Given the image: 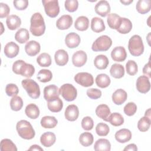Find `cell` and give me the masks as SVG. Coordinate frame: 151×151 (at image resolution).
<instances>
[{
  "instance_id": "cell-8",
  "label": "cell",
  "mask_w": 151,
  "mask_h": 151,
  "mask_svg": "<svg viewBox=\"0 0 151 151\" xmlns=\"http://www.w3.org/2000/svg\"><path fill=\"white\" fill-rule=\"evenodd\" d=\"M42 3L46 14L51 17H56L60 12V6L57 0H43Z\"/></svg>"
},
{
  "instance_id": "cell-33",
  "label": "cell",
  "mask_w": 151,
  "mask_h": 151,
  "mask_svg": "<svg viewBox=\"0 0 151 151\" xmlns=\"http://www.w3.org/2000/svg\"><path fill=\"white\" fill-rule=\"evenodd\" d=\"M89 26V20L85 16L78 17L74 23V27L76 29L80 31H84L88 29Z\"/></svg>"
},
{
  "instance_id": "cell-26",
  "label": "cell",
  "mask_w": 151,
  "mask_h": 151,
  "mask_svg": "<svg viewBox=\"0 0 151 151\" xmlns=\"http://www.w3.org/2000/svg\"><path fill=\"white\" fill-rule=\"evenodd\" d=\"M7 27L10 30H15L21 25L20 18L16 15H11L7 17L6 20Z\"/></svg>"
},
{
  "instance_id": "cell-7",
  "label": "cell",
  "mask_w": 151,
  "mask_h": 151,
  "mask_svg": "<svg viewBox=\"0 0 151 151\" xmlns=\"http://www.w3.org/2000/svg\"><path fill=\"white\" fill-rule=\"evenodd\" d=\"M59 93L67 101H74L77 96V91L76 87L68 83L64 84L60 87Z\"/></svg>"
},
{
  "instance_id": "cell-50",
  "label": "cell",
  "mask_w": 151,
  "mask_h": 151,
  "mask_svg": "<svg viewBox=\"0 0 151 151\" xmlns=\"http://www.w3.org/2000/svg\"><path fill=\"white\" fill-rule=\"evenodd\" d=\"M5 92L7 96L9 97H14L17 96L19 93V89L17 86L13 83L8 84L5 87Z\"/></svg>"
},
{
  "instance_id": "cell-27",
  "label": "cell",
  "mask_w": 151,
  "mask_h": 151,
  "mask_svg": "<svg viewBox=\"0 0 151 151\" xmlns=\"http://www.w3.org/2000/svg\"><path fill=\"white\" fill-rule=\"evenodd\" d=\"M47 107L50 111L53 113L60 111L63 107V103L61 99L57 97L53 100L47 101Z\"/></svg>"
},
{
  "instance_id": "cell-15",
  "label": "cell",
  "mask_w": 151,
  "mask_h": 151,
  "mask_svg": "<svg viewBox=\"0 0 151 151\" xmlns=\"http://www.w3.org/2000/svg\"><path fill=\"white\" fill-rule=\"evenodd\" d=\"M73 18L70 15H63L56 22V27L58 29L65 30L68 29L73 24Z\"/></svg>"
},
{
  "instance_id": "cell-55",
  "label": "cell",
  "mask_w": 151,
  "mask_h": 151,
  "mask_svg": "<svg viewBox=\"0 0 151 151\" xmlns=\"http://www.w3.org/2000/svg\"><path fill=\"white\" fill-rule=\"evenodd\" d=\"M143 73L146 75V76H148L149 78L151 77L150 76V61L145 65L143 68Z\"/></svg>"
},
{
  "instance_id": "cell-17",
  "label": "cell",
  "mask_w": 151,
  "mask_h": 151,
  "mask_svg": "<svg viewBox=\"0 0 151 151\" xmlns=\"http://www.w3.org/2000/svg\"><path fill=\"white\" fill-rule=\"evenodd\" d=\"M64 116L65 119L70 122H74L77 119L79 116V110L75 104L68 105L65 110Z\"/></svg>"
},
{
  "instance_id": "cell-57",
  "label": "cell",
  "mask_w": 151,
  "mask_h": 151,
  "mask_svg": "<svg viewBox=\"0 0 151 151\" xmlns=\"http://www.w3.org/2000/svg\"><path fill=\"white\" fill-rule=\"evenodd\" d=\"M28 150H38V151H43V149L40 146L37 145H32L28 149Z\"/></svg>"
},
{
  "instance_id": "cell-30",
  "label": "cell",
  "mask_w": 151,
  "mask_h": 151,
  "mask_svg": "<svg viewBox=\"0 0 151 151\" xmlns=\"http://www.w3.org/2000/svg\"><path fill=\"white\" fill-rule=\"evenodd\" d=\"M109 64V59L105 55H98L94 60V65L99 70L106 69L107 67Z\"/></svg>"
},
{
  "instance_id": "cell-31",
  "label": "cell",
  "mask_w": 151,
  "mask_h": 151,
  "mask_svg": "<svg viewBox=\"0 0 151 151\" xmlns=\"http://www.w3.org/2000/svg\"><path fill=\"white\" fill-rule=\"evenodd\" d=\"M94 149L96 151H110L111 144L106 139H99L95 142Z\"/></svg>"
},
{
  "instance_id": "cell-20",
  "label": "cell",
  "mask_w": 151,
  "mask_h": 151,
  "mask_svg": "<svg viewBox=\"0 0 151 151\" xmlns=\"http://www.w3.org/2000/svg\"><path fill=\"white\" fill-rule=\"evenodd\" d=\"M56 141L55 134L51 132H47L43 133L40 137V142L41 145L46 147H50L53 145Z\"/></svg>"
},
{
  "instance_id": "cell-41",
  "label": "cell",
  "mask_w": 151,
  "mask_h": 151,
  "mask_svg": "<svg viewBox=\"0 0 151 151\" xmlns=\"http://www.w3.org/2000/svg\"><path fill=\"white\" fill-rule=\"evenodd\" d=\"M37 62L40 67H48L51 64V58L50 54L46 52L41 53L37 58Z\"/></svg>"
},
{
  "instance_id": "cell-19",
  "label": "cell",
  "mask_w": 151,
  "mask_h": 151,
  "mask_svg": "<svg viewBox=\"0 0 151 151\" xmlns=\"http://www.w3.org/2000/svg\"><path fill=\"white\" fill-rule=\"evenodd\" d=\"M41 50V46L39 42L36 41L31 40L28 42L25 45V51L27 55L33 57L38 54Z\"/></svg>"
},
{
  "instance_id": "cell-11",
  "label": "cell",
  "mask_w": 151,
  "mask_h": 151,
  "mask_svg": "<svg viewBox=\"0 0 151 151\" xmlns=\"http://www.w3.org/2000/svg\"><path fill=\"white\" fill-rule=\"evenodd\" d=\"M44 98L48 101L57 97H59V89L58 87L54 84H51L45 87L44 88Z\"/></svg>"
},
{
  "instance_id": "cell-14",
  "label": "cell",
  "mask_w": 151,
  "mask_h": 151,
  "mask_svg": "<svg viewBox=\"0 0 151 151\" xmlns=\"http://www.w3.org/2000/svg\"><path fill=\"white\" fill-rule=\"evenodd\" d=\"M111 57L114 61L122 62L126 60L127 52L123 47H116L111 52Z\"/></svg>"
},
{
  "instance_id": "cell-47",
  "label": "cell",
  "mask_w": 151,
  "mask_h": 151,
  "mask_svg": "<svg viewBox=\"0 0 151 151\" xmlns=\"http://www.w3.org/2000/svg\"><path fill=\"white\" fill-rule=\"evenodd\" d=\"M126 69L127 73L130 76H134L138 71L137 63L133 60H129L126 64Z\"/></svg>"
},
{
  "instance_id": "cell-60",
  "label": "cell",
  "mask_w": 151,
  "mask_h": 151,
  "mask_svg": "<svg viewBox=\"0 0 151 151\" xmlns=\"http://www.w3.org/2000/svg\"><path fill=\"white\" fill-rule=\"evenodd\" d=\"M0 24H1V27H2V28H1V29H2V31L1 32V34H2V33H3V31H4V27H3V25H2V23L1 22H0Z\"/></svg>"
},
{
  "instance_id": "cell-35",
  "label": "cell",
  "mask_w": 151,
  "mask_h": 151,
  "mask_svg": "<svg viewBox=\"0 0 151 151\" xmlns=\"http://www.w3.org/2000/svg\"><path fill=\"white\" fill-rule=\"evenodd\" d=\"M110 73L115 78H121L124 75V67L119 64H113L110 69Z\"/></svg>"
},
{
  "instance_id": "cell-12",
  "label": "cell",
  "mask_w": 151,
  "mask_h": 151,
  "mask_svg": "<svg viewBox=\"0 0 151 151\" xmlns=\"http://www.w3.org/2000/svg\"><path fill=\"white\" fill-rule=\"evenodd\" d=\"M87 54L83 50H78L74 52L72 56V63L77 67L83 66L87 61Z\"/></svg>"
},
{
  "instance_id": "cell-52",
  "label": "cell",
  "mask_w": 151,
  "mask_h": 151,
  "mask_svg": "<svg viewBox=\"0 0 151 151\" xmlns=\"http://www.w3.org/2000/svg\"><path fill=\"white\" fill-rule=\"evenodd\" d=\"M86 93L89 98L94 100L98 99L101 96V91L100 90L94 88L88 89Z\"/></svg>"
},
{
  "instance_id": "cell-51",
  "label": "cell",
  "mask_w": 151,
  "mask_h": 151,
  "mask_svg": "<svg viewBox=\"0 0 151 151\" xmlns=\"http://www.w3.org/2000/svg\"><path fill=\"white\" fill-rule=\"evenodd\" d=\"M81 127L85 130H91L94 127V122L90 116L84 117L81 120Z\"/></svg>"
},
{
  "instance_id": "cell-21",
  "label": "cell",
  "mask_w": 151,
  "mask_h": 151,
  "mask_svg": "<svg viewBox=\"0 0 151 151\" xmlns=\"http://www.w3.org/2000/svg\"><path fill=\"white\" fill-rule=\"evenodd\" d=\"M112 101L116 105H121L124 103L127 98L126 91L122 88L116 90L112 94Z\"/></svg>"
},
{
  "instance_id": "cell-36",
  "label": "cell",
  "mask_w": 151,
  "mask_h": 151,
  "mask_svg": "<svg viewBox=\"0 0 151 151\" xmlns=\"http://www.w3.org/2000/svg\"><path fill=\"white\" fill-rule=\"evenodd\" d=\"M95 81L98 87L104 88L107 87L110 85L111 80L106 74H100L96 77Z\"/></svg>"
},
{
  "instance_id": "cell-59",
  "label": "cell",
  "mask_w": 151,
  "mask_h": 151,
  "mask_svg": "<svg viewBox=\"0 0 151 151\" xmlns=\"http://www.w3.org/2000/svg\"><path fill=\"white\" fill-rule=\"evenodd\" d=\"M145 116L147 117L148 118L150 119V108L148 109L145 111Z\"/></svg>"
},
{
  "instance_id": "cell-13",
  "label": "cell",
  "mask_w": 151,
  "mask_h": 151,
  "mask_svg": "<svg viewBox=\"0 0 151 151\" xmlns=\"http://www.w3.org/2000/svg\"><path fill=\"white\" fill-rule=\"evenodd\" d=\"M94 10L97 14L102 17H105L110 12V6L107 1L101 0L98 2L95 5Z\"/></svg>"
},
{
  "instance_id": "cell-23",
  "label": "cell",
  "mask_w": 151,
  "mask_h": 151,
  "mask_svg": "<svg viewBox=\"0 0 151 151\" xmlns=\"http://www.w3.org/2000/svg\"><path fill=\"white\" fill-rule=\"evenodd\" d=\"M68 54L66 51L63 49L57 50L54 54V59L57 65L64 66L68 61Z\"/></svg>"
},
{
  "instance_id": "cell-43",
  "label": "cell",
  "mask_w": 151,
  "mask_h": 151,
  "mask_svg": "<svg viewBox=\"0 0 151 151\" xmlns=\"http://www.w3.org/2000/svg\"><path fill=\"white\" fill-rule=\"evenodd\" d=\"M37 78L40 82L47 83L51 81L52 78V74L50 70L42 69L38 72Z\"/></svg>"
},
{
  "instance_id": "cell-54",
  "label": "cell",
  "mask_w": 151,
  "mask_h": 151,
  "mask_svg": "<svg viewBox=\"0 0 151 151\" xmlns=\"http://www.w3.org/2000/svg\"><path fill=\"white\" fill-rule=\"evenodd\" d=\"M10 12V8L9 6L5 3H0V18H4L5 17H8Z\"/></svg>"
},
{
  "instance_id": "cell-58",
  "label": "cell",
  "mask_w": 151,
  "mask_h": 151,
  "mask_svg": "<svg viewBox=\"0 0 151 151\" xmlns=\"http://www.w3.org/2000/svg\"><path fill=\"white\" fill-rule=\"evenodd\" d=\"M133 0H120V2L123 4H124V5H130L131 3L133 2Z\"/></svg>"
},
{
  "instance_id": "cell-4",
  "label": "cell",
  "mask_w": 151,
  "mask_h": 151,
  "mask_svg": "<svg viewBox=\"0 0 151 151\" xmlns=\"http://www.w3.org/2000/svg\"><path fill=\"white\" fill-rule=\"evenodd\" d=\"M128 49L133 56L141 55L144 52V45L142 38L138 35H133L129 41Z\"/></svg>"
},
{
  "instance_id": "cell-5",
  "label": "cell",
  "mask_w": 151,
  "mask_h": 151,
  "mask_svg": "<svg viewBox=\"0 0 151 151\" xmlns=\"http://www.w3.org/2000/svg\"><path fill=\"white\" fill-rule=\"evenodd\" d=\"M21 84L31 98L34 99L39 98L41 92L39 85L37 82L32 79L27 78L21 81Z\"/></svg>"
},
{
  "instance_id": "cell-56",
  "label": "cell",
  "mask_w": 151,
  "mask_h": 151,
  "mask_svg": "<svg viewBox=\"0 0 151 151\" xmlns=\"http://www.w3.org/2000/svg\"><path fill=\"white\" fill-rule=\"evenodd\" d=\"M123 150L126 151V150H131V151H136L137 150V147L136 145L134 143H131L126 146L124 149Z\"/></svg>"
},
{
  "instance_id": "cell-10",
  "label": "cell",
  "mask_w": 151,
  "mask_h": 151,
  "mask_svg": "<svg viewBox=\"0 0 151 151\" xmlns=\"http://www.w3.org/2000/svg\"><path fill=\"white\" fill-rule=\"evenodd\" d=\"M136 88L141 93H146L150 89V83L148 77L146 76H141L139 77L136 80Z\"/></svg>"
},
{
  "instance_id": "cell-46",
  "label": "cell",
  "mask_w": 151,
  "mask_h": 151,
  "mask_svg": "<svg viewBox=\"0 0 151 151\" xmlns=\"http://www.w3.org/2000/svg\"><path fill=\"white\" fill-rule=\"evenodd\" d=\"M110 131L109 126L104 123H99L96 127V132L99 136H107Z\"/></svg>"
},
{
  "instance_id": "cell-3",
  "label": "cell",
  "mask_w": 151,
  "mask_h": 151,
  "mask_svg": "<svg viewBox=\"0 0 151 151\" xmlns=\"http://www.w3.org/2000/svg\"><path fill=\"white\" fill-rule=\"evenodd\" d=\"M16 129L18 135L22 139L31 140L35 136V132L31 124L25 120H21L17 122Z\"/></svg>"
},
{
  "instance_id": "cell-42",
  "label": "cell",
  "mask_w": 151,
  "mask_h": 151,
  "mask_svg": "<svg viewBox=\"0 0 151 151\" xmlns=\"http://www.w3.org/2000/svg\"><path fill=\"white\" fill-rule=\"evenodd\" d=\"M0 150L1 151H17V148L11 140L4 139L1 142Z\"/></svg>"
},
{
  "instance_id": "cell-39",
  "label": "cell",
  "mask_w": 151,
  "mask_h": 151,
  "mask_svg": "<svg viewBox=\"0 0 151 151\" xmlns=\"http://www.w3.org/2000/svg\"><path fill=\"white\" fill-rule=\"evenodd\" d=\"M107 122L114 126H119L123 124L124 118L121 114L115 112L110 114Z\"/></svg>"
},
{
  "instance_id": "cell-29",
  "label": "cell",
  "mask_w": 151,
  "mask_h": 151,
  "mask_svg": "<svg viewBox=\"0 0 151 151\" xmlns=\"http://www.w3.org/2000/svg\"><path fill=\"white\" fill-rule=\"evenodd\" d=\"M25 113L28 117L31 119H36L40 116V110L36 104L30 103L26 106Z\"/></svg>"
},
{
  "instance_id": "cell-22",
  "label": "cell",
  "mask_w": 151,
  "mask_h": 151,
  "mask_svg": "<svg viewBox=\"0 0 151 151\" xmlns=\"http://www.w3.org/2000/svg\"><path fill=\"white\" fill-rule=\"evenodd\" d=\"M116 140L121 143H124L132 139V133L127 129H122L116 132L114 135Z\"/></svg>"
},
{
  "instance_id": "cell-49",
  "label": "cell",
  "mask_w": 151,
  "mask_h": 151,
  "mask_svg": "<svg viewBox=\"0 0 151 151\" xmlns=\"http://www.w3.org/2000/svg\"><path fill=\"white\" fill-rule=\"evenodd\" d=\"M65 8L70 12H75L78 7V2L77 0H67L64 2Z\"/></svg>"
},
{
  "instance_id": "cell-32",
  "label": "cell",
  "mask_w": 151,
  "mask_h": 151,
  "mask_svg": "<svg viewBox=\"0 0 151 151\" xmlns=\"http://www.w3.org/2000/svg\"><path fill=\"white\" fill-rule=\"evenodd\" d=\"M136 8L137 11L141 14H145L150 11V0H139L137 1Z\"/></svg>"
},
{
  "instance_id": "cell-16",
  "label": "cell",
  "mask_w": 151,
  "mask_h": 151,
  "mask_svg": "<svg viewBox=\"0 0 151 151\" xmlns=\"http://www.w3.org/2000/svg\"><path fill=\"white\" fill-rule=\"evenodd\" d=\"M81 41L79 35L76 32H70L68 34L65 38V43L69 48H74L77 47Z\"/></svg>"
},
{
  "instance_id": "cell-1",
  "label": "cell",
  "mask_w": 151,
  "mask_h": 151,
  "mask_svg": "<svg viewBox=\"0 0 151 151\" xmlns=\"http://www.w3.org/2000/svg\"><path fill=\"white\" fill-rule=\"evenodd\" d=\"M30 23L29 30L33 35L40 37L44 34L45 24L42 15L40 12H35L32 15Z\"/></svg>"
},
{
  "instance_id": "cell-25",
  "label": "cell",
  "mask_w": 151,
  "mask_h": 151,
  "mask_svg": "<svg viewBox=\"0 0 151 151\" xmlns=\"http://www.w3.org/2000/svg\"><path fill=\"white\" fill-rule=\"evenodd\" d=\"M96 114L100 119L107 122L108 118L111 114L109 106L106 104H102L99 105L96 109Z\"/></svg>"
},
{
  "instance_id": "cell-44",
  "label": "cell",
  "mask_w": 151,
  "mask_h": 151,
  "mask_svg": "<svg viewBox=\"0 0 151 151\" xmlns=\"http://www.w3.org/2000/svg\"><path fill=\"white\" fill-rule=\"evenodd\" d=\"M23 106V101L21 97L15 96L12 97L10 101V107L11 110L15 111L20 110Z\"/></svg>"
},
{
  "instance_id": "cell-37",
  "label": "cell",
  "mask_w": 151,
  "mask_h": 151,
  "mask_svg": "<svg viewBox=\"0 0 151 151\" xmlns=\"http://www.w3.org/2000/svg\"><path fill=\"white\" fill-rule=\"evenodd\" d=\"M29 38L28 31L25 28L19 29L15 34V40L20 44L25 43Z\"/></svg>"
},
{
  "instance_id": "cell-24",
  "label": "cell",
  "mask_w": 151,
  "mask_h": 151,
  "mask_svg": "<svg viewBox=\"0 0 151 151\" xmlns=\"http://www.w3.org/2000/svg\"><path fill=\"white\" fill-rule=\"evenodd\" d=\"M132 29V23L130 20L126 18L121 17L120 22L117 31L122 34H126L130 32Z\"/></svg>"
},
{
  "instance_id": "cell-38",
  "label": "cell",
  "mask_w": 151,
  "mask_h": 151,
  "mask_svg": "<svg viewBox=\"0 0 151 151\" xmlns=\"http://www.w3.org/2000/svg\"><path fill=\"white\" fill-rule=\"evenodd\" d=\"M120 19H121V17L119 15H118L116 14L112 13V14H109L108 15L107 22L108 25L110 28L117 30L119 27V25L120 24Z\"/></svg>"
},
{
  "instance_id": "cell-6",
  "label": "cell",
  "mask_w": 151,
  "mask_h": 151,
  "mask_svg": "<svg viewBox=\"0 0 151 151\" xmlns=\"http://www.w3.org/2000/svg\"><path fill=\"white\" fill-rule=\"evenodd\" d=\"M112 45L111 39L107 35H103L97 38L93 43L91 49L93 51H106Z\"/></svg>"
},
{
  "instance_id": "cell-48",
  "label": "cell",
  "mask_w": 151,
  "mask_h": 151,
  "mask_svg": "<svg viewBox=\"0 0 151 151\" xmlns=\"http://www.w3.org/2000/svg\"><path fill=\"white\" fill-rule=\"evenodd\" d=\"M123 111L127 116H132L137 111V106L133 102H129L125 105Z\"/></svg>"
},
{
  "instance_id": "cell-2",
  "label": "cell",
  "mask_w": 151,
  "mask_h": 151,
  "mask_svg": "<svg viewBox=\"0 0 151 151\" xmlns=\"http://www.w3.org/2000/svg\"><path fill=\"white\" fill-rule=\"evenodd\" d=\"M12 71L16 74L29 78L34 74L35 68L32 64L26 63L22 60H18L13 63Z\"/></svg>"
},
{
  "instance_id": "cell-53",
  "label": "cell",
  "mask_w": 151,
  "mask_h": 151,
  "mask_svg": "<svg viewBox=\"0 0 151 151\" xmlns=\"http://www.w3.org/2000/svg\"><path fill=\"white\" fill-rule=\"evenodd\" d=\"M13 4L14 7L19 11L25 9L28 6V1L27 0H18L14 1Z\"/></svg>"
},
{
  "instance_id": "cell-9",
  "label": "cell",
  "mask_w": 151,
  "mask_h": 151,
  "mask_svg": "<svg viewBox=\"0 0 151 151\" xmlns=\"http://www.w3.org/2000/svg\"><path fill=\"white\" fill-rule=\"evenodd\" d=\"M74 81L80 86L88 87L91 86L94 83L93 76L87 72H80L74 76Z\"/></svg>"
},
{
  "instance_id": "cell-40",
  "label": "cell",
  "mask_w": 151,
  "mask_h": 151,
  "mask_svg": "<svg viewBox=\"0 0 151 151\" xmlns=\"http://www.w3.org/2000/svg\"><path fill=\"white\" fill-rule=\"evenodd\" d=\"M93 136L90 132H84L81 133L79 137V142L80 144L84 147L90 146L93 144Z\"/></svg>"
},
{
  "instance_id": "cell-34",
  "label": "cell",
  "mask_w": 151,
  "mask_h": 151,
  "mask_svg": "<svg viewBox=\"0 0 151 151\" xmlns=\"http://www.w3.org/2000/svg\"><path fill=\"white\" fill-rule=\"evenodd\" d=\"M40 123L41 126L45 129H52L57 126L58 121L54 116H46L41 119Z\"/></svg>"
},
{
  "instance_id": "cell-18",
  "label": "cell",
  "mask_w": 151,
  "mask_h": 151,
  "mask_svg": "<svg viewBox=\"0 0 151 151\" xmlns=\"http://www.w3.org/2000/svg\"><path fill=\"white\" fill-rule=\"evenodd\" d=\"M19 47L14 42H8L4 47V54L8 58H12L15 57L19 53Z\"/></svg>"
},
{
  "instance_id": "cell-28",
  "label": "cell",
  "mask_w": 151,
  "mask_h": 151,
  "mask_svg": "<svg viewBox=\"0 0 151 151\" xmlns=\"http://www.w3.org/2000/svg\"><path fill=\"white\" fill-rule=\"evenodd\" d=\"M105 25L102 19L99 17H94L91 21V29L96 33L101 32L105 30Z\"/></svg>"
},
{
  "instance_id": "cell-45",
  "label": "cell",
  "mask_w": 151,
  "mask_h": 151,
  "mask_svg": "<svg viewBox=\"0 0 151 151\" xmlns=\"http://www.w3.org/2000/svg\"><path fill=\"white\" fill-rule=\"evenodd\" d=\"M151 124V119L148 118L147 117L144 116L142 117L137 123V128L138 129L142 132H145L147 131L150 127Z\"/></svg>"
}]
</instances>
